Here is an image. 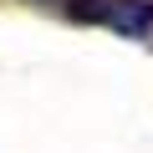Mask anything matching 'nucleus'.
I'll list each match as a JSON object with an SVG mask.
<instances>
[{"label": "nucleus", "instance_id": "obj_1", "mask_svg": "<svg viewBox=\"0 0 153 153\" xmlns=\"http://www.w3.org/2000/svg\"><path fill=\"white\" fill-rule=\"evenodd\" d=\"M66 16L82 26H112L117 36H153V0H66Z\"/></svg>", "mask_w": 153, "mask_h": 153}, {"label": "nucleus", "instance_id": "obj_2", "mask_svg": "<svg viewBox=\"0 0 153 153\" xmlns=\"http://www.w3.org/2000/svg\"><path fill=\"white\" fill-rule=\"evenodd\" d=\"M41 5H56V0H41Z\"/></svg>", "mask_w": 153, "mask_h": 153}]
</instances>
